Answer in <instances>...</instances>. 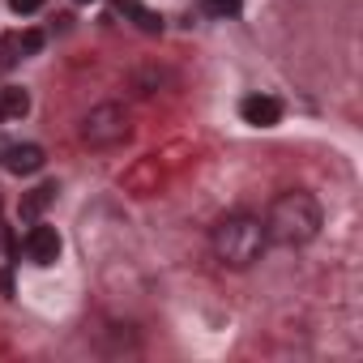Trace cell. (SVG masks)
<instances>
[{
    "instance_id": "1",
    "label": "cell",
    "mask_w": 363,
    "mask_h": 363,
    "mask_svg": "<svg viewBox=\"0 0 363 363\" xmlns=\"http://www.w3.org/2000/svg\"><path fill=\"white\" fill-rule=\"evenodd\" d=\"M265 240L282 244V248H299V244H312L320 235V206L312 193H282L269 214H265Z\"/></svg>"
},
{
    "instance_id": "2",
    "label": "cell",
    "mask_w": 363,
    "mask_h": 363,
    "mask_svg": "<svg viewBox=\"0 0 363 363\" xmlns=\"http://www.w3.org/2000/svg\"><path fill=\"white\" fill-rule=\"evenodd\" d=\"M214 257L227 265V269H248L252 261H261L265 252V227L261 218H248V214H235V218H223L214 227Z\"/></svg>"
},
{
    "instance_id": "3",
    "label": "cell",
    "mask_w": 363,
    "mask_h": 363,
    "mask_svg": "<svg viewBox=\"0 0 363 363\" xmlns=\"http://www.w3.org/2000/svg\"><path fill=\"white\" fill-rule=\"evenodd\" d=\"M128 133H133L128 128V111L120 103H103V107L86 111V120H82V141L90 150H116V145L128 141Z\"/></svg>"
},
{
    "instance_id": "4",
    "label": "cell",
    "mask_w": 363,
    "mask_h": 363,
    "mask_svg": "<svg viewBox=\"0 0 363 363\" xmlns=\"http://www.w3.org/2000/svg\"><path fill=\"white\" fill-rule=\"evenodd\" d=\"M26 257H30L35 265H56V257H60V235H56V227H30V235H26Z\"/></svg>"
},
{
    "instance_id": "5",
    "label": "cell",
    "mask_w": 363,
    "mask_h": 363,
    "mask_svg": "<svg viewBox=\"0 0 363 363\" xmlns=\"http://www.w3.org/2000/svg\"><path fill=\"white\" fill-rule=\"evenodd\" d=\"M240 116H244L248 124H257V128H274V124L282 120V103L269 99V94H252V99L240 103Z\"/></svg>"
},
{
    "instance_id": "6",
    "label": "cell",
    "mask_w": 363,
    "mask_h": 363,
    "mask_svg": "<svg viewBox=\"0 0 363 363\" xmlns=\"http://www.w3.org/2000/svg\"><path fill=\"white\" fill-rule=\"evenodd\" d=\"M5 167H9L13 175H35V171L43 167V150H39V145H9Z\"/></svg>"
},
{
    "instance_id": "7",
    "label": "cell",
    "mask_w": 363,
    "mask_h": 363,
    "mask_svg": "<svg viewBox=\"0 0 363 363\" xmlns=\"http://www.w3.org/2000/svg\"><path fill=\"white\" fill-rule=\"evenodd\" d=\"M30 111V94L22 86H9V90H0V120H22Z\"/></svg>"
},
{
    "instance_id": "8",
    "label": "cell",
    "mask_w": 363,
    "mask_h": 363,
    "mask_svg": "<svg viewBox=\"0 0 363 363\" xmlns=\"http://www.w3.org/2000/svg\"><path fill=\"white\" fill-rule=\"evenodd\" d=\"M116 9H120V13H128L145 35H158V30H162V18H158V13H150L145 5H137V0H116Z\"/></svg>"
},
{
    "instance_id": "9",
    "label": "cell",
    "mask_w": 363,
    "mask_h": 363,
    "mask_svg": "<svg viewBox=\"0 0 363 363\" xmlns=\"http://www.w3.org/2000/svg\"><path fill=\"white\" fill-rule=\"evenodd\" d=\"M52 197H56V184H39V189H30V193H26V201H22V218H30V223H35V218L52 206Z\"/></svg>"
},
{
    "instance_id": "10",
    "label": "cell",
    "mask_w": 363,
    "mask_h": 363,
    "mask_svg": "<svg viewBox=\"0 0 363 363\" xmlns=\"http://www.w3.org/2000/svg\"><path fill=\"white\" fill-rule=\"evenodd\" d=\"M18 48H22V39H18V35H9V39H5V43H0V69H9V65H13V60H18V56H13V52H18Z\"/></svg>"
},
{
    "instance_id": "11",
    "label": "cell",
    "mask_w": 363,
    "mask_h": 363,
    "mask_svg": "<svg viewBox=\"0 0 363 363\" xmlns=\"http://www.w3.org/2000/svg\"><path fill=\"white\" fill-rule=\"evenodd\" d=\"M39 48H43V35L39 30H26L22 35V52H39Z\"/></svg>"
},
{
    "instance_id": "12",
    "label": "cell",
    "mask_w": 363,
    "mask_h": 363,
    "mask_svg": "<svg viewBox=\"0 0 363 363\" xmlns=\"http://www.w3.org/2000/svg\"><path fill=\"white\" fill-rule=\"evenodd\" d=\"M9 5H13V13H35L43 0H9Z\"/></svg>"
},
{
    "instance_id": "13",
    "label": "cell",
    "mask_w": 363,
    "mask_h": 363,
    "mask_svg": "<svg viewBox=\"0 0 363 363\" xmlns=\"http://www.w3.org/2000/svg\"><path fill=\"white\" fill-rule=\"evenodd\" d=\"M210 9H214V13H235L240 0H210Z\"/></svg>"
},
{
    "instance_id": "14",
    "label": "cell",
    "mask_w": 363,
    "mask_h": 363,
    "mask_svg": "<svg viewBox=\"0 0 363 363\" xmlns=\"http://www.w3.org/2000/svg\"><path fill=\"white\" fill-rule=\"evenodd\" d=\"M77 5H86V0H77Z\"/></svg>"
},
{
    "instance_id": "15",
    "label": "cell",
    "mask_w": 363,
    "mask_h": 363,
    "mask_svg": "<svg viewBox=\"0 0 363 363\" xmlns=\"http://www.w3.org/2000/svg\"><path fill=\"white\" fill-rule=\"evenodd\" d=\"M0 235H5V227H0Z\"/></svg>"
}]
</instances>
